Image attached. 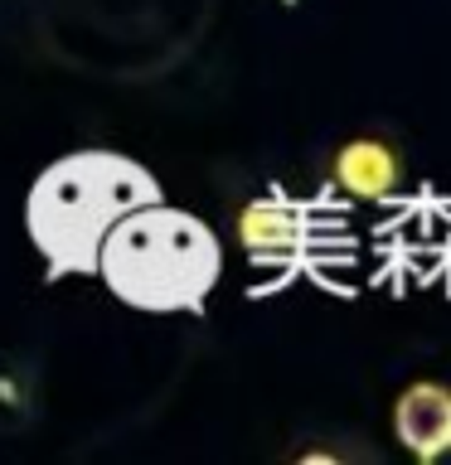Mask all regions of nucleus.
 Listing matches in <instances>:
<instances>
[{
	"label": "nucleus",
	"instance_id": "nucleus-1",
	"mask_svg": "<svg viewBox=\"0 0 451 465\" xmlns=\"http://www.w3.org/2000/svg\"><path fill=\"white\" fill-rule=\"evenodd\" d=\"M160 199V180L122 151H68L35 174L25 232L49 276H97V247L122 213Z\"/></svg>",
	"mask_w": 451,
	"mask_h": 465
},
{
	"label": "nucleus",
	"instance_id": "nucleus-3",
	"mask_svg": "<svg viewBox=\"0 0 451 465\" xmlns=\"http://www.w3.org/2000/svg\"><path fill=\"white\" fill-rule=\"evenodd\" d=\"M330 184L355 203H378L393 199L403 184V151L378 131L349 136L330 151Z\"/></svg>",
	"mask_w": 451,
	"mask_h": 465
},
{
	"label": "nucleus",
	"instance_id": "nucleus-5",
	"mask_svg": "<svg viewBox=\"0 0 451 465\" xmlns=\"http://www.w3.org/2000/svg\"><path fill=\"white\" fill-rule=\"evenodd\" d=\"M393 427H398V441L417 460L446 456L451 450V388L432 383V378L407 383L398 392V402H393Z\"/></svg>",
	"mask_w": 451,
	"mask_h": 465
},
{
	"label": "nucleus",
	"instance_id": "nucleus-2",
	"mask_svg": "<svg viewBox=\"0 0 451 465\" xmlns=\"http://www.w3.org/2000/svg\"><path fill=\"white\" fill-rule=\"evenodd\" d=\"M97 276L141 315H185L214 296L224 276V247L204 218L151 199L107 228L97 247Z\"/></svg>",
	"mask_w": 451,
	"mask_h": 465
},
{
	"label": "nucleus",
	"instance_id": "nucleus-7",
	"mask_svg": "<svg viewBox=\"0 0 451 465\" xmlns=\"http://www.w3.org/2000/svg\"><path fill=\"white\" fill-rule=\"evenodd\" d=\"M296 465H355V460H378V450L364 436H349L345 427H326L320 436H306L301 446L286 450Z\"/></svg>",
	"mask_w": 451,
	"mask_h": 465
},
{
	"label": "nucleus",
	"instance_id": "nucleus-4",
	"mask_svg": "<svg viewBox=\"0 0 451 465\" xmlns=\"http://www.w3.org/2000/svg\"><path fill=\"white\" fill-rule=\"evenodd\" d=\"M233 232H238L243 252L253 262H296L306 247V213L282 194H253L233 213Z\"/></svg>",
	"mask_w": 451,
	"mask_h": 465
},
{
	"label": "nucleus",
	"instance_id": "nucleus-6",
	"mask_svg": "<svg viewBox=\"0 0 451 465\" xmlns=\"http://www.w3.org/2000/svg\"><path fill=\"white\" fill-rule=\"evenodd\" d=\"M39 417V363L29 354L0 359V436H20Z\"/></svg>",
	"mask_w": 451,
	"mask_h": 465
}]
</instances>
